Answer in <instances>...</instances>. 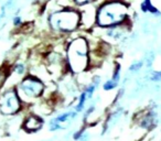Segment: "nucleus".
<instances>
[{
  "label": "nucleus",
  "mask_w": 161,
  "mask_h": 141,
  "mask_svg": "<svg viewBox=\"0 0 161 141\" xmlns=\"http://www.w3.org/2000/svg\"><path fill=\"white\" fill-rule=\"evenodd\" d=\"M117 85H118V83L115 82V81H113V79H110L104 83L103 88H104V90H112V89H114V88H116Z\"/></svg>",
  "instance_id": "nucleus-12"
},
{
  "label": "nucleus",
  "mask_w": 161,
  "mask_h": 141,
  "mask_svg": "<svg viewBox=\"0 0 161 141\" xmlns=\"http://www.w3.org/2000/svg\"><path fill=\"white\" fill-rule=\"evenodd\" d=\"M75 112H65L62 114L60 116L55 117L53 120L51 121V130H58V129H63V128L67 127L69 125L72 120L75 118Z\"/></svg>",
  "instance_id": "nucleus-7"
},
{
  "label": "nucleus",
  "mask_w": 161,
  "mask_h": 141,
  "mask_svg": "<svg viewBox=\"0 0 161 141\" xmlns=\"http://www.w3.org/2000/svg\"><path fill=\"white\" fill-rule=\"evenodd\" d=\"M47 24L54 33H73L80 27L78 8L74 6L58 5L47 14Z\"/></svg>",
  "instance_id": "nucleus-2"
},
{
  "label": "nucleus",
  "mask_w": 161,
  "mask_h": 141,
  "mask_svg": "<svg viewBox=\"0 0 161 141\" xmlns=\"http://www.w3.org/2000/svg\"><path fill=\"white\" fill-rule=\"evenodd\" d=\"M12 24H14V27H17V28L21 27V25L23 24V20H22V18H21L20 16H16V17H14V18H12Z\"/></svg>",
  "instance_id": "nucleus-15"
},
{
  "label": "nucleus",
  "mask_w": 161,
  "mask_h": 141,
  "mask_svg": "<svg viewBox=\"0 0 161 141\" xmlns=\"http://www.w3.org/2000/svg\"><path fill=\"white\" fill-rule=\"evenodd\" d=\"M152 81H161V72H154L151 76Z\"/></svg>",
  "instance_id": "nucleus-17"
},
{
  "label": "nucleus",
  "mask_w": 161,
  "mask_h": 141,
  "mask_svg": "<svg viewBox=\"0 0 161 141\" xmlns=\"http://www.w3.org/2000/svg\"><path fill=\"white\" fill-rule=\"evenodd\" d=\"M90 43L84 36H77L66 47V64L73 73H83L90 67Z\"/></svg>",
  "instance_id": "nucleus-3"
},
{
  "label": "nucleus",
  "mask_w": 161,
  "mask_h": 141,
  "mask_svg": "<svg viewBox=\"0 0 161 141\" xmlns=\"http://www.w3.org/2000/svg\"><path fill=\"white\" fill-rule=\"evenodd\" d=\"M140 10L145 14H149L152 16H161L160 9L156 7L152 0H142L140 3Z\"/></svg>",
  "instance_id": "nucleus-10"
},
{
  "label": "nucleus",
  "mask_w": 161,
  "mask_h": 141,
  "mask_svg": "<svg viewBox=\"0 0 161 141\" xmlns=\"http://www.w3.org/2000/svg\"><path fill=\"white\" fill-rule=\"evenodd\" d=\"M97 84H99V79L98 81H95V83L91 84V85L88 86V87L86 88L82 94H80V99H78V104H77V106H76V111H80V110L83 109L86 100H87L88 98H91L92 95H93V93L95 92V88H96Z\"/></svg>",
  "instance_id": "nucleus-8"
},
{
  "label": "nucleus",
  "mask_w": 161,
  "mask_h": 141,
  "mask_svg": "<svg viewBox=\"0 0 161 141\" xmlns=\"http://www.w3.org/2000/svg\"><path fill=\"white\" fill-rule=\"evenodd\" d=\"M80 16V27L84 29H90V28L96 25V11L97 5L96 3H91L83 7L78 8Z\"/></svg>",
  "instance_id": "nucleus-6"
},
{
  "label": "nucleus",
  "mask_w": 161,
  "mask_h": 141,
  "mask_svg": "<svg viewBox=\"0 0 161 141\" xmlns=\"http://www.w3.org/2000/svg\"><path fill=\"white\" fill-rule=\"evenodd\" d=\"M129 5L124 0H104L97 6L96 27L101 29L123 25L129 21Z\"/></svg>",
  "instance_id": "nucleus-1"
},
{
  "label": "nucleus",
  "mask_w": 161,
  "mask_h": 141,
  "mask_svg": "<svg viewBox=\"0 0 161 141\" xmlns=\"http://www.w3.org/2000/svg\"><path fill=\"white\" fill-rule=\"evenodd\" d=\"M7 76H8L7 71H5V69H0V87H1V86H3V84L6 82Z\"/></svg>",
  "instance_id": "nucleus-16"
},
{
  "label": "nucleus",
  "mask_w": 161,
  "mask_h": 141,
  "mask_svg": "<svg viewBox=\"0 0 161 141\" xmlns=\"http://www.w3.org/2000/svg\"><path fill=\"white\" fill-rule=\"evenodd\" d=\"M143 65V62H141V61H138V62H134L131 65H130L129 69L131 71V72H138L139 69L142 67Z\"/></svg>",
  "instance_id": "nucleus-14"
},
{
  "label": "nucleus",
  "mask_w": 161,
  "mask_h": 141,
  "mask_svg": "<svg viewBox=\"0 0 161 141\" xmlns=\"http://www.w3.org/2000/svg\"><path fill=\"white\" fill-rule=\"evenodd\" d=\"M25 65L21 64V63L16 64L14 68H12V73H14V74H17V75H22L23 73H25Z\"/></svg>",
  "instance_id": "nucleus-13"
},
{
  "label": "nucleus",
  "mask_w": 161,
  "mask_h": 141,
  "mask_svg": "<svg viewBox=\"0 0 161 141\" xmlns=\"http://www.w3.org/2000/svg\"><path fill=\"white\" fill-rule=\"evenodd\" d=\"M43 90H44V84L33 75H28L23 79H21L17 87L19 97L25 101H30L40 97Z\"/></svg>",
  "instance_id": "nucleus-4"
},
{
  "label": "nucleus",
  "mask_w": 161,
  "mask_h": 141,
  "mask_svg": "<svg viewBox=\"0 0 161 141\" xmlns=\"http://www.w3.org/2000/svg\"><path fill=\"white\" fill-rule=\"evenodd\" d=\"M72 3V6L76 8L83 7V6L86 5H91V3H96L97 6L99 5L101 3H103V0H69Z\"/></svg>",
  "instance_id": "nucleus-11"
},
{
  "label": "nucleus",
  "mask_w": 161,
  "mask_h": 141,
  "mask_svg": "<svg viewBox=\"0 0 161 141\" xmlns=\"http://www.w3.org/2000/svg\"><path fill=\"white\" fill-rule=\"evenodd\" d=\"M42 119L36 115H31L25 121V128L28 131H36L42 127Z\"/></svg>",
  "instance_id": "nucleus-9"
},
{
  "label": "nucleus",
  "mask_w": 161,
  "mask_h": 141,
  "mask_svg": "<svg viewBox=\"0 0 161 141\" xmlns=\"http://www.w3.org/2000/svg\"><path fill=\"white\" fill-rule=\"evenodd\" d=\"M21 107L20 97L17 89L9 88L0 97V112L6 116L14 115L19 111Z\"/></svg>",
  "instance_id": "nucleus-5"
}]
</instances>
